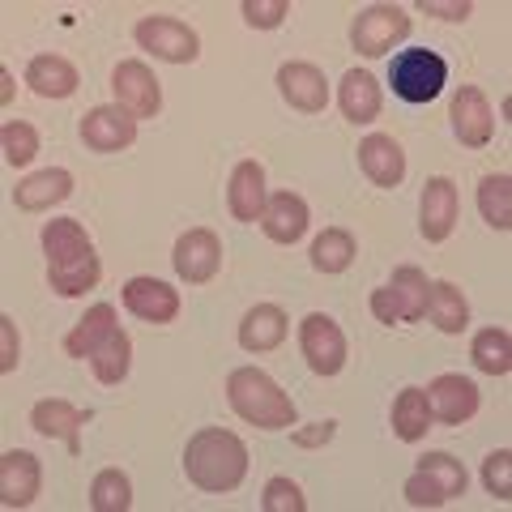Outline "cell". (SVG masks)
<instances>
[{"label":"cell","instance_id":"22","mask_svg":"<svg viewBox=\"0 0 512 512\" xmlns=\"http://www.w3.org/2000/svg\"><path fill=\"white\" fill-rule=\"evenodd\" d=\"M261 231L274 239V244H295L308 231V201L295 197V192H274L265 201V214H261Z\"/></svg>","mask_w":512,"mask_h":512},{"label":"cell","instance_id":"13","mask_svg":"<svg viewBox=\"0 0 512 512\" xmlns=\"http://www.w3.org/2000/svg\"><path fill=\"white\" fill-rule=\"evenodd\" d=\"M82 141L94 154H116L137 141V120L124 107H90L82 116Z\"/></svg>","mask_w":512,"mask_h":512},{"label":"cell","instance_id":"4","mask_svg":"<svg viewBox=\"0 0 512 512\" xmlns=\"http://www.w3.org/2000/svg\"><path fill=\"white\" fill-rule=\"evenodd\" d=\"M466 466H461L457 457L448 453H427L419 457V466H414V474L406 478V504L410 508H444L448 500H457V495H466Z\"/></svg>","mask_w":512,"mask_h":512},{"label":"cell","instance_id":"12","mask_svg":"<svg viewBox=\"0 0 512 512\" xmlns=\"http://www.w3.org/2000/svg\"><path fill=\"white\" fill-rule=\"evenodd\" d=\"M427 402H431V414H436L440 423L461 427L478 414V384L461 372H444L427 384Z\"/></svg>","mask_w":512,"mask_h":512},{"label":"cell","instance_id":"29","mask_svg":"<svg viewBox=\"0 0 512 512\" xmlns=\"http://www.w3.org/2000/svg\"><path fill=\"white\" fill-rule=\"evenodd\" d=\"M90 367H94V376H99V384H120L128 376V367H133V338L116 325L107 333V342L90 355Z\"/></svg>","mask_w":512,"mask_h":512},{"label":"cell","instance_id":"14","mask_svg":"<svg viewBox=\"0 0 512 512\" xmlns=\"http://www.w3.org/2000/svg\"><path fill=\"white\" fill-rule=\"evenodd\" d=\"M124 308L146 325H171L180 316V291L158 278H128L124 282Z\"/></svg>","mask_w":512,"mask_h":512},{"label":"cell","instance_id":"28","mask_svg":"<svg viewBox=\"0 0 512 512\" xmlns=\"http://www.w3.org/2000/svg\"><path fill=\"white\" fill-rule=\"evenodd\" d=\"M431 402H427V389H402L397 393V402H393V431H397V440H423L427 431H431Z\"/></svg>","mask_w":512,"mask_h":512},{"label":"cell","instance_id":"10","mask_svg":"<svg viewBox=\"0 0 512 512\" xmlns=\"http://www.w3.org/2000/svg\"><path fill=\"white\" fill-rule=\"evenodd\" d=\"M171 265L188 286H205L218 265H222V239L210 227H192L175 239V252H171Z\"/></svg>","mask_w":512,"mask_h":512},{"label":"cell","instance_id":"2","mask_svg":"<svg viewBox=\"0 0 512 512\" xmlns=\"http://www.w3.org/2000/svg\"><path fill=\"white\" fill-rule=\"evenodd\" d=\"M184 474L192 487L222 495V491H235L248 474V448L235 431H222V427H205L188 440L184 448Z\"/></svg>","mask_w":512,"mask_h":512},{"label":"cell","instance_id":"42","mask_svg":"<svg viewBox=\"0 0 512 512\" xmlns=\"http://www.w3.org/2000/svg\"><path fill=\"white\" fill-rule=\"evenodd\" d=\"M372 316L380 320V325H402V316H397V303H393V295H389V286L372 291Z\"/></svg>","mask_w":512,"mask_h":512},{"label":"cell","instance_id":"35","mask_svg":"<svg viewBox=\"0 0 512 512\" xmlns=\"http://www.w3.org/2000/svg\"><path fill=\"white\" fill-rule=\"evenodd\" d=\"M0 150H5L9 167H26L30 158L39 154V133L26 120H9L5 128H0Z\"/></svg>","mask_w":512,"mask_h":512},{"label":"cell","instance_id":"24","mask_svg":"<svg viewBox=\"0 0 512 512\" xmlns=\"http://www.w3.org/2000/svg\"><path fill=\"white\" fill-rule=\"evenodd\" d=\"M380 86H376V77L367 73V69H350L342 77V86H338V107H342V116L350 124H372L380 116Z\"/></svg>","mask_w":512,"mask_h":512},{"label":"cell","instance_id":"37","mask_svg":"<svg viewBox=\"0 0 512 512\" xmlns=\"http://www.w3.org/2000/svg\"><path fill=\"white\" fill-rule=\"evenodd\" d=\"M261 508L265 512H308V500H303L299 483H291V478H269L265 495H261Z\"/></svg>","mask_w":512,"mask_h":512},{"label":"cell","instance_id":"23","mask_svg":"<svg viewBox=\"0 0 512 512\" xmlns=\"http://www.w3.org/2000/svg\"><path fill=\"white\" fill-rule=\"evenodd\" d=\"M286 342V312L278 303H256V308L239 320V346L248 355H265V350H278Z\"/></svg>","mask_w":512,"mask_h":512},{"label":"cell","instance_id":"26","mask_svg":"<svg viewBox=\"0 0 512 512\" xmlns=\"http://www.w3.org/2000/svg\"><path fill=\"white\" fill-rule=\"evenodd\" d=\"M389 295L397 303V316L402 325H414V320L427 316V299H431V282L419 265H402L393 269V282H389Z\"/></svg>","mask_w":512,"mask_h":512},{"label":"cell","instance_id":"9","mask_svg":"<svg viewBox=\"0 0 512 512\" xmlns=\"http://www.w3.org/2000/svg\"><path fill=\"white\" fill-rule=\"evenodd\" d=\"M111 90H116V107H124L133 120H146V116L163 111L158 77L150 73V64H141V60H120L116 73H111Z\"/></svg>","mask_w":512,"mask_h":512},{"label":"cell","instance_id":"11","mask_svg":"<svg viewBox=\"0 0 512 512\" xmlns=\"http://www.w3.org/2000/svg\"><path fill=\"white\" fill-rule=\"evenodd\" d=\"M457 184L448 180V175H431L423 184V201H419V231L427 244H444L448 235L457 227Z\"/></svg>","mask_w":512,"mask_h":512},{"label":"cell","instance_id":"43","mask_svg":"<svg viewBox=\"0 0 512 512\" xmlns=\"http://www.w3.org/2000/svg\"><path fill=\"white\" fill-rule=\"evenodd\" d=\"M0 103H13V73L9 69H0Z\"/></svg>","mask_w":512,"mask_h":512},{"label":"cell","instance_id":"32","mask_svg":"<svg viewBox=\"0 0 512 512\" xmlns=\"http://www.w3.org/2000/svg\"><path fill=\"white\" fill-rule=\"evenodd\" d=\"M350 261H355V235L342 227H329L325 235H316L312 244V265L320 274H346Z\"/></svg>","mask_w":512,"mask_h":512},{"label":"cell","instance_id":"16","mask_svg":"<svg viewBox=\"0 0 512 512\" xmlns=\"http://www.w3.org/2000/svg\"><path fill=\"white\" fill-rule=\"evenodd\" d=\"M278 90H282V99L291 103L295 111H308V116H316V111L329 107V82H325V73H320L316 64H308V60L282 64V69H278Z\"/></svg>","mask_w":512,"mask_h":512},{"label":"cell","instance_id":"36","mask_svg":"<svg viewBox=\"0 0 512 512\" xmlns=\"http://www.w3.org/2000/svg\"><path fill=\"white\" fill-rule=\"evenodd\" d=\"M483 487L500 504L512 500V453H508V448H495V453L483 461Z\"/></svg>","mask_w":512,"mask_h":512},{"label":"cell","instance_id":"34","mask_svg":"<svg viewBox=\"0 0 512 512\" xmlns=\"http://www.w3.org/2000/svg\"><path fill=\"white\" fill-rule=\"evenodd\" d=\"M90 508L94 512H128L133 508V483L124 470H99L90 483Z\"/></svg>","mask_w":512,"mask_h":512},{"label":"cell","instance_id":"20","mask_svg":"<svg viewBox=\"0 0 512 512\" xmlns=\"http://www.w3.org/2000/svg\"><path fill=\"white\" fill-rule=\"evenodd\" d=\"M69 197H73V175L64 171V167L35 171V175H26V180L13 188V201H18V210H26V214L52 210V205L69 201Z\"/></svg>","mask_w":512,"mask_h":512},{"label":"cell","instance_id":"41","mask_svg":"<svg viewBox=\"0 0 512 512\" xmlns=\"http://www.w3.org/2000/svg\"><path fill=\"white\" fill-rule=\"evenodd\" d=\"M333 436H338V423L325 419V423H312V427L291 431V444H295V448H325Z\"/></svg>","mask_w":512,"mask_h":512},{"label":"cell","instance_id":"39","mask_svg":"<svg viewBox=\"0 0 512 512\" xmlns=\"http://www.w3.org/2000/svg\"><path fill=\"white\" fill-rule=\"evenodd\" d=\"M18 355H22V342H18V325L9 316H0V372H18Z\"/></svg>","mask_w":512,"mask_h":512},{"label":"cell","instance_id":"5","mask_svg":"<svg viewBox=\"0 0 512 512\" xmlns=\"http://www.w3.org/2000/svg\"><path fill=\"white\" fill-rule=\"evenodd\" d=\"M448 82V64L444 56L427 52V47H410V52H397L389 64V86L402 103H431Z\"/></svg>","mask_w":512,"mask_h":512},{"label":"cell","instance_id":"1","mask_svg":"<svg viewBox=\"0 0 512 512\" xmlns=\"http://www.w3.org/2000/svg\"><path fill=\"white\" fill-rule=\"evenodd\" d=\"M43 252H47V282L52 291L73 299L99 286V252H94L86 227L77 218H56L43 227Z\"/></svg>","mask_w":512,"mask_h":512},{"label":"cell","instance_id":"27","mask_svg":"<svg viewBox=\"0 0 512 512\" xmlns=\"http://www.w3.org/2000/svg\"><path fill=\"white\" fill-rule=\"evenodd\" d=\"M111 329H116V308H111V303H94V308L73 325L69 338H64V355L69 359H90L94 350L107 342Z\"/></svg>","mask_w":512,"mask_h":512},{"label":"cell","instance_id":"17","mask_svg":"<svg viewBox=\"0 0 512 512\" xmlns=\"http://www.w3.org/2000/svg\"><path fill=\"white\" fill-rule=\"evenodd\" d=\"M453 133L461 146H470V150H483L491 133H495V116H491V103H487V94L478 90V86H461L453 94Z\"/></svg>","mask_w":512,"mask_h":512},{"label":"cell","instance_id":"19","mask_svg":"<svg viewBox=\"0 0 512 512\" xmlns=\"http://www.w3.org/2000/svg\"><path fill=\"white\" fill-rule=\"evenodd\" d=\"M265 167L252 163V158H244L235 171H231V188H227V210L235 222H261L265 214Z\"/></svg>","mask_w":512,"mask_h":512},{"label":"cell","instance_id":"6","mask_svg":"<svg viewBox=\"0 0 512 512\" xmlns=\"http://www.w3.org/2000/svg\"><path fill=\"white\" fill-rule=\"evenodd\" d=\"M133 39L141 52H154V60H167V64H192L201 56V39L197 30L180 18H167V13H150L133 26Z\"/></svg>","mask_w":512,"mask_h":512},{"label":"cell","instance_id":"40","mask_svg":"<svg viewBox=\"0 0 512 512\" xmlns=\"http://www.w3.org/2000/svg\"><path fill=\"white\" fill-rule=\"evenodd\" d=\"M419 9L427 18H444V22H466L474 13L470 0H419Z\"/></svg>","mask_w":512,"mask_h":512},{"label":"cell","instance_id":"30","mask_svg":"<svg viewBox=\"0 0 512 512\" xmlns=\"http://www.w3.org/2000/svg\"><path fill=\"white\" fill-rule=\"evenodd\" d=\"M427 316L436 320L440 333H461L470 325V303H466V295H461L453 282H431Z\"/></svg>","mask_w":512,"mask_h":512},{"label":"cell","instance_id":"7","mask_svg":"<svg viewBox=\"0 0 512 512\" xmlns=\"http://www.w3.org/2000/svg\"><path fill=\"white\" fill-rule=\"evenodd\" d=\"M406 35H410V13L402 5H367L355 18V26H350V43L367 60L389 56Z\"/></svg>","mask_w":512,"mask_h":512},{"label":"cell","instance_id":"25","mask_svg":"<svg viewBox=\"0 0 512 512\" xmlns=\"http://www.w3.org/2000/svg\"><path fill=\"white\" fill-rule=\"evenodd\" d=\"M26 86L39 99H69L77 90V69L64 56H35L26 64Z\"/></svg>","mask_w":512,"mask_h":512},{"label":"cell","instance_id":"3","mask_svg":"<svg viewBox=\"0 0 512 512\" xmlns=\"http://www.w3.org/2000/svg\"><path fill=\"white\" fill-rule=\"evenodd\" d=\"M227 402L244 423L261 431H286L295 427V402L282 393L274 376H265L261 367H235L227 376Z\"/></svg>","mask_w":512,"mask_h":512},{"label":"cell","instance_id":"38","mask_svg":"<svg viewBox=\"0 0 512 512\" xmlns=\"http://www.w3.org/2000/svg\"><path fill=\"white\" fill-rule=\"evenodd\" d=\"M239 13H244V22L256 30H278L286 22V13H291V5H286V0H244Z\"/></svg>","mask_w":512,"mask_h":512},{"label":"cell","instance_id":"21","mask_svg":"<svg viewBox=\"0 0 512 512\" xmlns=\"http://www.w3.org/2000/svg\"><path fill=\"white\" fill-rule=\"evenodd\" d=\"M30 427H35L39 436H47V440H64L69 444V453H77V448H82L77 431L86 427V414L77 410L73 402H64V397H43V402L30 410Z\"/></svg>","mask_w":512,"mask_h":512},{"label":"cell","instance_id":"31","mask_svg":"<svg viewBox=\"0 0 512 512\" xmlns=\"http://www.w3.org/2000/svg\"><path fill=\"white\" fill-rule=\"evenodd\" d=\"M470 359L483 376H508L512 372V338L508 329H483L474 333V346H470Z\"/></svg>","mask_w":512,"mask_h":512},{"label":"cell","instance_id":"8","mask_svg":"<svg viewBox=\"0 0 512 512\" xmlns=\"http://www.w3.org/2000/svg\"><path fill=\"white\" fill-rule=\"evenodd\" d=\"M299 350L316 376H338L346 367V333L338 329V320L325 312L303 316L299 325Z\"/></svg>","mask_w":512,"mask_h":512},{"label":"cell","instance_id":"33","mask_svg":"<svg viewBox=\"0 0 512 512\" xmlns=\"http://www.w3.org/2000/svg\"><path fill=\"white\" fill-rule=\"evenodd\" d=\"M478 210H483V222L495 231H512V180L508 175H487L478 184Z\"/></svg>","mask_w":512,"mask_h":512},{"label":"cell","instance_id":"15","mask_svg":"<svg viewBox=\"0 0 512 512\" xmlns=\"http://www.w3.org/2000/svg\"><path fill=\"white\" fill-rule=\"evenodd\" d=\"M39 487H43L39 457L26 453V448H9V453L0 457V504L26 508V504H35Z\"/></svg>","mask_w":512,"mask_h":512},{"label":"cell","instance_id":"18","mask_svg":"<svg viewBox=\"0 0 512 512\" xmlns=\"http://www.w3.org/2000/svg\"><path fill=\"white\" fill-rule=\"evenodd\" d=\"M359 167L376 188H397L406 180V154L389 133H372L359 141Z\"/></svg>","mask_w":512,"mask_h":512}]
</instances>
